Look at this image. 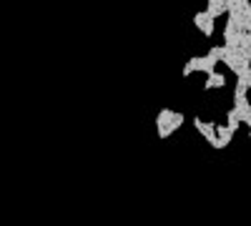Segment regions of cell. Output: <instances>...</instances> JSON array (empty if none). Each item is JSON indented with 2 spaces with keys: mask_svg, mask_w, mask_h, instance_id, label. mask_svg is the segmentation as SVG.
<instances>
[{
  "mask_svg": "<svg viewBox=\"0 0 251 226\" xmlns=\"http://www.w3.org/2000/svg\"><path fill=\"white\" fill-rule=\"evenodd\" d=\"M194 126H196L199 133L216 149V123H206V121H201V118H194Z\"/></svg>",
  "mask_w": 251,
  "mask_h": 226,
  "instance_id": "2",
  "label": "cell"
},
{
  "mask_svg": "<svg viewBox=\"0 0 251 226\" xmlns=\"http://www.w3.org/2000/svg\"><path fill=\"white\" fill-rule=\"evenodd\" d=\"M201 33H203L206 38L214 35V18H206V20H203V23H201Z\"/></svg>",
  "mask_w": 251,
  "mask_h": 226,
  "instance_id": "8",
  "label": "cell"
},
{
  "mask_svg": "<svg viewBox=\"0 0 251 226\" xmlns=\"http://www.w3.org/2000/svg\"><path fill=\"white\" fill-rule=\"evenodd\" d=\"M226 118H228V123H226V126H228V128H231V131H236V128H239V123H241V118H239V113H236L234 108H228V113H226Z\"/></svg>",
  "mask_w": 251,
  "mask_h": 226,
  "instance_id": "7",
  "label": "cell"
},
{
  "mask_svg": "<svg viewBox=\"0 0 251 226\" xmlns=\"http://www.w3.org/2000/svg\"><path fill=\"white\" fill-rule=\"evenodd\" d=\"M249 138H251V128H249Z\"/></svg>",
  "mask_w": 251,
  "mask_h": 226,
  "instance_id": "10",
  "label": "cell"
},
{
  "mask_svg": "<svg viewBox=\"0 0 251 226\" xmlns=\"http://www.w3.org/2000/svg\"><path fill=\"white\" fill-rule=\"evenodd\" d=\"M224 86H226V75H224V73L214 71V73L206 75V83H203L206 91H211V88H224Z\"/></svg>",
  "mask_w": 251,
  "mask_h": 226,
  "instance_id": "4",
  "label": "cell"
},
{
  "mask_svg": "<svg viewBox=\"0 0 251 226\" xmlns=\"http://www.w3.org/2000/svg\"><path fill=\"white\" fill-rule=\"evenodd\" d=\"M183 123H186V116L176 111V113H174V118H171L169 123H166V126H161V128H158V138H169L171 133H176V131L183 126Z\"/></svg>",
  "mask_w": 251,
  "mask_h": 226,
  "instance_id": "1",
  "label": "cell"
},
{
  "mask_svg": "<svg viewBox=\"0 0 251 226\" xmlns=\"http://www.w3.org/2000/svg\"><path fill=\"white\" fill-rule=\"evenodd\" d=\"M208 5H224V0H208Z\"/></svg>",
  "mask_w": 251,
  "mask_h": 226,
  "instance_id": "9",
  "label": "cell"
},
{
  "mask_svg": "<svg viewBox=\"0 0 251 226\" xmlns=\"http://www.w3.org/2000/svg\"><path fill=\"white\" fill-rule=\"evenodd\" d=\"M234 133H236V131H231V128H228V126H216V151L226 149L228 143H231Z\"/></svg>",
  "mask_w": 251,
  "mask_h": 226,
  "instance_id": "3",
  "label": "cell"
},
{
  "mask_svg": "<svg viewBox=\"0 0 251 226\" xmlns=\"http://www.w3.org/2000/svg\"><path fill=\"white\" fill-rule=\"evenodd\" d=\"M174 113L176 111H171V108H161V113L156 116V126L161 128V126H166V123H169L171 118H174Z\"/></svg>",
  "mask_w": 251,
  "mask_h": 226,
  "instance_id": "6",
  "label": "cell"
},
{
  "mask_svg": "<svg viewBox=\"0 0 251 226\" xmlns=\"http://www.w3.org/2000/svg\"><path fill=\"white\" fill-rule=\"evenodd\" d=\"M199 66H201V55H196V58H188V60H186V66H183V78H188L194 71H199Z\"/></svg>",
  "mask_w": 251,
  "mask_h": 226,
  "instance_id": "5",
  "label": "cell"
}]
</instances>
